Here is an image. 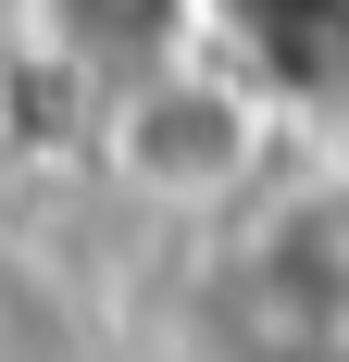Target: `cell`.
<instances>
[{
    "label": "cell",
    "mask_w": 349,
    "mask_h": 362,
    "mask_svg": "<svg viewBox=\"0 0 349 362\" xmlns=\"http://www.w3.org/2000/svg\"><path fill=\"white\" fill-rule=\"evenodd\" d=\"M112 175L150 187V200H174V213L237 200L262 175V100H249L237 75H212V63H150L112 100Z\"/></svg>",
    "instance_id": "6da1fadb"
}]
</instances>
